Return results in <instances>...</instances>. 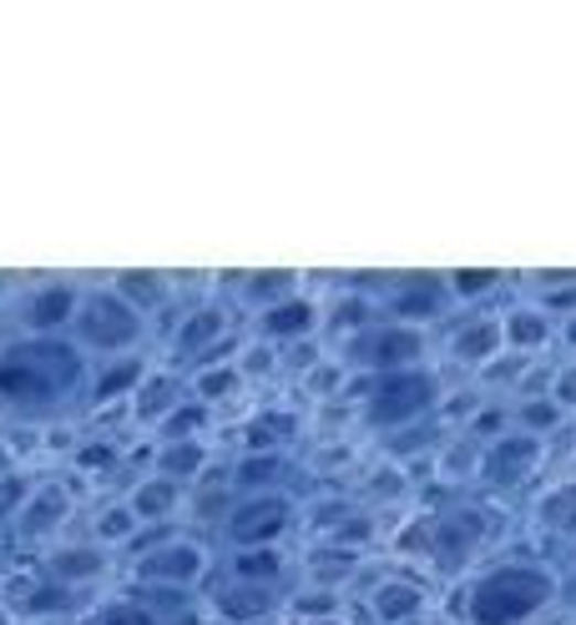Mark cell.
<instances>
[{"instance_id": "1", "label": "cell", "mask_w": 576, "mask_h": 625, "mask_svg": "<svg viewBox=\"0 0 576 625\" xmlns=\"http://www.w3.org/2000/svg\"><path fill=\"white\" fill-rule=\"evenodd\" d=\"M82 348L61 338H25L0 354V399L11 403H51L76 389Z\"/></svg>"}, {"instance_id": "2", "label": "cell", "mask_w": 576, "mask_h": 625, "mask_svg": "<svg viewBox=\"0 0 576 625\" xmlns=\"http://www.w3.org/2000/svg\"><path fill=\"white\" fill-rule=\"evenodd\" d=\"M552 601V575L536 565H501L470 590V625H521Z\"/></svg>"}, {"instance_id": "3", "label": "cell", "mask_w": 576, "mask_h": 625, "mask_svg": "<svg viewBox=\"0 0 576 625\" xmlns=\"http://www.w3.org/2000/svg\"><path fill=\"white\" fill-rule=\"evenodd\" d=\"M440 384H435L425 368H399V374H380L374 378L370 399H364V413H370L374 429H399L409 419H420L435 403Z\"/></svg>"}, {"instance_id": "4", "label": "cell", "mask_w": 576, "mask_h": 625, "mask_svg": "<svg viewBox=\"0 0 576 625\" xmlns=\"http://www.w3.org/2000/svg\"><path fill=\"white\" fill-rule=\"evenodd\" d=\"M72 323H76V333H82L86 348H102V354H127V348L142 338V313H132L117 293L82 298Z\"/></svg>"}, {"instance_id": "5", "label": "cell", "mask_w": 576, "mask_h": 625, "mask_svg": "<svg viewBox=\"0 0 576 625\" xmlns=\"http://www.w3.org/2000/svg\"><path fill=\"white\" fill-rule=\"evenodd\" d=\"M354 364H370L380 374H399V368H415V358L425 354V333L409 328V323H384L354 338Z\"/></svg>"}, {"instance_id": "6", "label": "cell", "mask_w": 576, "mask_h": 625, "mask_svg": "<svg viewBox=\"0 0 576 625\" xmlns=\"http://www.w3.org/2000/svg\"><path fill=\"white\" fill-rule=\"evenodd\" d=\"M207 570V554L203 545L192 540H172V545H157L137 560V580L142 585H157V590H182V585H198Z\"/></svg>"}, {"instance_id": "7", "label": "cell", "mask_w": 576, "mask_h": 625, "mask_svg": "<svg viewBox=\"0 0 576 625\" xmlns=\"http://www.w3.org/2000/svg\"><path fill=\"white\" fill-rule=\"evenodd\" d=\"M284 530H288V499L284 495H258V499L233 509V519H228V540L243 545V550H264V545H274Z\"/></svg>"}, {"instance_id": "8", "label": "cell", "mask_w": 576, "mask_h": 625, "mask_svg": "<svg viewBox=\"0 0 576 625\" xmlns=\"http://www.w3.org/2000/svg\"><path fill=\"white\" fill-rule=\"evenodd\" d=\"M76 303H82V298H76V288L51 283V288H41V293L25 303V323H31V333H36V338H51L61 323L76 319Z\"/></svg>"}, {"instance_id": "9", "label": "cell", "mask_w": 576, "mask_h": 625, "mask_svg": "<svg viewBox=\"0 0 576 625\" xmlns=\"http://www.w3.org/2000/svg\"><path fill=\"white\" fill-rule=\"evenodd\" d=\"M370 611L380 615L384 625H405L425 611V590L415 585V580H384V585H374Z\"/></svg>"}, {"instance_id": "10", "label": "cell", "mask_w": 576, "mask_h": 625, "mask_svg": "<svg viewBox=\"0 0 576 625\" xmlns=\"http://www.w3.org/2000/svg\"><path fill=\"white\" fill-rule=\"evenodd\" d=\"M313 323H319V308L309 298H284V303H268L264 313L268 338H303V333H313Z\"/></svg>"}, {"instance_id": "11", "label": "cell", "mask_w": 576, "mask_h": 625, "mask_svg": "<svg viewBox=\"0 0 576 625\" xmlns=\"http://www.w3.org/2000/svg\"><path fill=\"white\" fill-rule=\"evenodd\" d=\"M531 464H536V439H501V444L486 454V479L516 484Z\"/></svg>"}, {"instance_id": "12", "label": "cell", "mask_w": 576, "mask_h": 625, "mask_svg": "<svg viewBox=\"0 0 576 625\" xmlns=\"http://www.w3.org/2000/svg\"><path fill=\"white\" fill-rule=\"evenodd\" d=\"M102 570H107L102 545H61V550L51 554V575H56L61 585H82V580H96Z\"/></svg>"}, {"instance_id": "13", "label": "cell", "mask_w": 576, "mask_h": 625, "mask_svg": "<svg viewBox=\"0 0 576 625\" xmlns=\"http://www.w3.org/2000/svg\"><path fill=\"white\" fill-rule=\"evenodd\" d=\"M501 319H476L466 323V328L456 333V343H450V354L460 358V364H486V358H495V348H501Z\"/></svg>"}, {"instance_id": "14", "label": "cell", "mask_w": 576, "mask_h": 625, "mask_svg": "<svg viewBox=\"0 0 576 625\" xmlns=\"http://www.w3.org/2000/svg\"><path fill=\"white\" fill-rule=\"evenodd\" d=\"M182 499V484L172 479H147L132 489V499H127V509L137 515V525H152V519H168L172 509H178Z\"/></svg>"}, {"instance_id": "15", "label": "cell", "mask_w": 576, "mask_h": 625, "mask_svg": "<svg viewBox=\"0 0 576 625\" xmlns=\"http://www.w3.org/2000/svg\"><path fill=\"white\" fill-rule=\"evenodd\" d=\"M111 293L132 308V313H152V308H162V298H168V283H162V272H117V288H111Z\"/></svg>"}, {"instance_id": "16", "label": "cell", "mask_w": 576, "mask_h": 625, "mask_svg": "<svg viewBox=\"0 0 576 625\" xmlns=\"http://www.w3.org/2000/svg\"><path fill=\"white\" fill-rule=\"evenodd\" d=\"M268 605H274V595H268L264 585H233L217 595V615L233 625H248V621H264Z\"/></svg>"}, {"instance_id": "17", "label": "cell", "mask_w": 576, "mask_h": 625, "mask_svg": "<svg viewBox=\"0 0 576 625\" xmlns=\"http://www.w3.org/2000/svg\"><path fill=\"white\" fill-rule=\"evenodd\" d=\"M445 293L450 288L440 278H405L399 283V298H395V319H420V313H440Z\"/></svg>"}, {"instance_id": "18", "label": "cell", "mask_w": 576, "mask_h": 625, "mask_svg": "<svg viewBox=\"0 0 576 625\" xmlns=\"http://www.w3.org/2000/svg\"><path fill=\"white\" fill-rule=\"evenodd\" d=\"M203 464H207V449L198 444V439H172V444L162 449V460H157V470H162L157 479H172V484L198 479Z\"/></svg>"}, {"instance_id": "19", "label": "cell", "mask_w": 576, "mask_h": 625, "mask_svg": "<svg viewBox=\"0 0 576 625\" xmlns=\"http://www.w3.org/2000/svg\"><path fill=\"white\" fill-rule=\"evenodd\" d=\"M476 540H480V519L476 515H450V519H440V530H435V550H440L445 565H456Z\"/></svg>"}, {"instance_id": "20", "label": "cell", "mask_w": 576, "mask_h": 625, "mask_svg": "<svg viewBox=\"0 0 576 625\" xmlns=\"http://www.w3.org/2000/svg\"><path fill=\"white\" fill-rule=\"evenodd\" d=\"M501 338L516 343V348H541V343L552 338V323H546V313H536V308H521V313L501 319Z\"/></svg>"}, {"instance_id": "21", "label": "cell", "mask_w": 576, "mask_h": 625, "mask_svg": "<svg viewBox=\"0 0 576 625\" xmlns=\"http://www.w3.org/2000/svg\"><path fill=\"white\" fill-rule=\"evenodd\" d=\"M233 575H238V585H264V580H278V575H284V554H278L274 545H264V550H243L238 560H233Z\"/></svg>"}, {"instance_id": "22", "label": "cell", "mask_w": 576, "mask_h": 625, "mask_svg": "<svg viewBox=\"0 0 576 625\" xmlns=\"http://www.w3.org/2000/svg\"><path fill=\"white\" fill-rule=\"evenodd\" d=\"M213 338H223V313H213V308H203V313H192L188 323H182L178 333V354H203Z\"/></svg>"}, {"instance_id": "23", "label": "cell", "mask_w": 576, "mask_h": 625, "mask_svg": "<svg viewBox=\"0 0 576 625\" xmlns=\"http://www.w3.org/2000/svg\"><path fill=\"white\" fill-rule=\"evenodd\" d=\"M142 378H147L142 358H117V364L102 368V378H96V399H102V403L121 399V394L132 389V384H142Z\"/></svg>"}, {"instance_id": "24", "label": "cell", "mask_w": 576, "mask_h": 625, "mask_svg": "<svg viewBox=\"0 0 576 625\" xmlns=\"http://www.w3.org/2000/svg\"><path fill=\"white\" fill-rule=\"evenodd\" d=\"M178 378H142V394H137V413L142 419H157V413L168 409V403H178Z\"/></svg>"}, {"instance_id": "25", "label": "cell", "mask_w": 576, "mask_h": 625, "mask_svg": "<svg viewBox=\"0 0 576 625\" xmlns=\"http://www.w3.org/2000/svg\"><path fill=\"white\" fill-rule=\"evenodd\" d=\"M541 519L556 525V530H576V484H562L541 499Z\"/></svg>"}, {"instance_id": "26", "label": "cell", "mask_w": 576, "mask_h": 625, "mask_svg": "<svg viewBox=\"0 0 576 625\" xmlns=\"http://www.w3.org/2000/svg\"><path fill=\"white\" fill-rule=\"evenodd\" d=\"M132 530H137V515L127 505H111L107 515L96 519V540L102 545H121V540H132Z\"/></svg>"}, {"instance_id": "27", "label": "cell", "mask_w": 576, "mask_h": 625, "mask_svg": "<svg viewBox=\"0 0 576 625\" xmlns=\"http://www.w3.org/2000/svg\"><path fill=\"white\" fill-rule=\"evenodd\" d=\"M495 283H501V272H495V268H460V272H450V293H460V298L491 293Z\"/></svg>"}, {"instance_id": "28", "label": "cell", "mask_w": 576, "mask_h": 625, "mask_svg": "<svg viewBox=\"0 0 576 625\" xmlns=\"http://www.w3.org/2000/svg\"><path fill=\"white\" fill-rule=\"evenodd\" d=\"M238 384H243V368H207L198 378V399H228V394H238Z\"/></svg>"}, {"instance_id": "29", "label": "cell", "mask_w": 576, "mask_h": 625, "mask_svg": "<svg viewBox=\"0 0 576 625\" xmlns=\"http://www.w3.org/2000/svg\"><path fill=\"white\" fill-rule=\"evenodd\" d=\"M278 454H253V460H243L238 464V484H248V489H264V484H274L278 479Z\"/></svg>"}, {"instance_id": "30", "label": "cell", "mask_w": 576, "mask_h": 625, "mask_svg": "<svg viewBox=\"0 0 576 625\" xmlns=\"http://www.w3.org/2000/svg\"><path fill=\"white\" fill-rule=\"evenodd\" d=\"M56 515H66V495H61V489H46V495H36V505L25 509V530H46Z\"/></svg>"}, {"instance_id": "31", "label": "cell", "mask_w": 576, "mask_h": 625, "mask_svg": "<svg viewBox=\"0 0 576 625\" xmlns=\"http://www.w3.org/2000/svg\"><path fill=\"white\" fill-rule=\"evenodd\" d=\"M25 499H31V484H25L21 474H6V479H0V519H11Z\"/></svg>"}, {"instance_id": "32", "label": "cell", "mask_w": 576, "mask_h": 625, "mask_svg": "<svg viewBox=\"0 0 576 625\" xmlns=\"http://www.w3.org/2000/svg\"><path fill=\"white\" fill-rule=\"evenodd\" d=\"M102 625H152V615L132 601H111L107 611H102Z\"/></svg>"}, {"instance_id": "33", "label": "cell", "mask_w": 576, "mask_h": 625, "mask_svg": "<svg viewBox=\"0 0 576 625\" xmlns=\"http://www.w3.org/2000/svg\"><path fill=\"white\" fill-rule=\"evenodd\" d=\"M61 605H66V585H46V590H36V595H31V601H25V611L31 615H51V611H61Z\"/></svg>"}, {"instance_id": "34", "label": "cell", "mask_w": 576, "mask_h": 625, "mask_svg": "<svg viewBox=\"0 0 576 625\" xmlns=\"http://www.w3.org/2000/svg\"><path fill=\"white\" fill-rule=\"evenodd\" d=\"M288 283H294V272H258L253 278V298H274V293H288Z\"/></svg>"}, {"instance_id": "35", "label": "cell", "mask_w": 576, "mask_h": 625, "mask_svg": "<svg viewBox=\"0 0 576 625\" xmlns=\"http://www.w3.org/2000/svg\"><path fill=\"white\" fill-rule=\"evenodd\" d=\"M198 424H203V403H198V409H188V413L178 409V413L168 419V444H172V439H188Z\"/></svg>"}, {"instance_id": "36", "label": "cell", "mask_w": 576, "mask_h": 625, "mask_svg": "<svg viewBox=\"0 0 576 625\" xmlns=\"http://www.w3.org/2000/svg\"><path fill=\"white\" fill-rule=\"evenodd\" d=\"M76 460H82L86 470H111V464H117V449H111V444H86Z\"/></svg>"}, {"instance_id": "37", "label": "cell", "mask_w": 576, "mask_h": 625, "mask_svg": "<svg viewBox=\"0 0 576 625\" xmlns=\"http://www.w3.org/2000/svg\"><path fill=\"white\" fill-rule=\"evenodd\" d=\"M521 413H526V424H536V429H541V424L552 429L556 419H562V409H556V403H526Z\"/></svg>"}, {"instance_id": "38", "label": "cell", "mask_w": 576, "mask_h": 625, "mask_svg": "<svg viewBox=\"0 0 576 625\" xmlns=\"http://www.w3.org/2000/svg\"><path fill=\"white\" fill-rule=\"evenodd\" d=\"M364 313H370V308H364L360 298H349V303H339V328H360Z\"/></svg>"}, {"instance_id": "39", "label": "cell", "mask_w": 576, "mask_h": 625, "mask_svg": "<svg viewBox=\"0 0 576 625\" xmlns=\"http://www.w3.org/2000/svg\"><path fill=\"white\" fill-rule=\"evenodd\" d=\"M329 611H334L329 595H303V601H299V615H329Z\"/></svg>"}, {"instance_id": "40", "label": "cell", "mask_w": 576, "mask_h": 625, "mask_svg": "<svg viewBox=\"0 0 576 625\" xmlns=\"http://www.w3.org/2000/svg\"><path fill=\"white\" fill-rule=\"evenodd\" d=\"M556 399H562V403H576V374H566L562 384H556Z\"/></svg>"}, {"instance_id": "41", "label": "cell", "mask_w": 576, "mask_h": 625, "mask_svg": "<svg viewBox=\"0 0 576 625\" xmlns=\"http://www.w3.org/2000/svg\"><path fill=\"white\" fill-rule=\"evenodd\" d=\"M6 474H11V449L0 444V479H6Z\"/></svg>"}, {"instance_id": "42", "label": "cell", "mask_w": 576, "mask_h": 625, "mask_svg": "<svg viewBox=\"0 0 576 625\" xmlns=\"http://www.w3.org/2000/svg\"><path fill=\"white\" fill-rule=\"evenodd\" d=\"M0 625H11V615H6V605H0Z\"/></svg>"}, {"instance_id": "43", "label": "cell", "mask_w": 576, "mask_h": 625, "mask_svg": "<svg viewBox=\"0 0 576 625\" xmlns=\"http://www.w3.org/2000/svg\"><path fill=\"white\" fill-rule=\"evenodd\" d=\"M313 625H339V621H313Z\"/></svg>"}, {"instance_id": "44", "label": "cell", "mask_w": 576, "mask_h": 625, "mask_svg": "<svg viewBox=\"0 0 576 625\" xmlns=\"http://www.w3.org/2000/svg\"><path fill=\"white\" fill-rule=\"evenodd\" d=\"M572 338H576V323H572Z\"/></svg>"}]
</instances>
